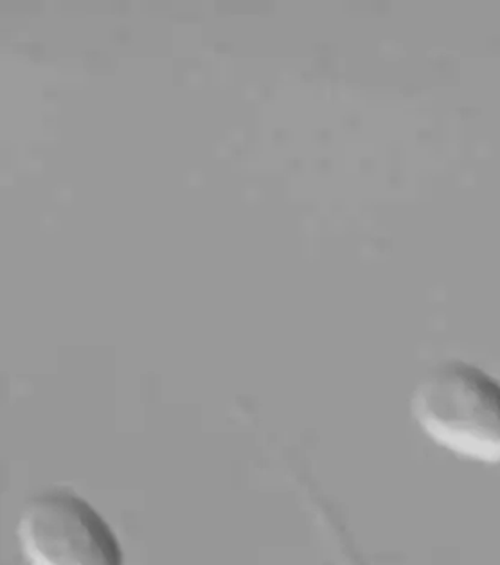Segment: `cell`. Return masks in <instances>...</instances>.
Segmentation results:
<instances>
[{
	"label": "cell",
	"mask_w": 500,
	"mask_h": 565,
	"mask_svg": "<svg viewBox=\"0 0 500 565\" xmlns=\"http://www.w3.org/2000/svg\"><path fill=\"white\" fill-rule=\"evenodd\" d=\"M17 539L28 565H125L107 519L68 488H51L25 502Z\"/></svg>",
	"instance_id": "7a4b0ae2"
},
{
	"label": "cell",
	"mask_w": 500,
	"mask_h": 565,
	"mask_svg": "<svg viewBox=\"0 0 500 565\" xmlns=\"http://www.w3.org/2000/svg\"><path fill=\"white\" fill-rule=\"evenodd\" d=\"M416 424L461 458L500 461V381L470 362L437 364L411 398Z\"/></svg>",
	"instance_id": "6da1fadb"
}]
</instances>
